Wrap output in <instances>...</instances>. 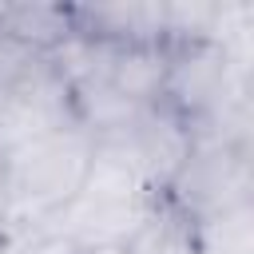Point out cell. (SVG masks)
Returning <instances> with one entry per match:
<instances>
[{"mask_svg": "<svg viewBox=\"0 0 254 254\" xmlns=\"http://www.w3.org/2000/svg\"><path fill=\"white\" fill-rule=\"evenodd\" d=\"M123 250L127 254H194V246H190V218H183L159 194L151 214L143 218V226L131 234V242Z\"/></svg>", "mask_w": 254, "mask_h": 254, "instance_id": "ba28073f", "label": "cell"}, {"mask_svg": "<svg viewBox=\"0 0 254 254\" xmlns=\"http://www.w3.org/2000/svg\"><path fill=\"white\" fill-rule=\"evenodd\" d=\"M250 190H254L250 147L194 135L190 155L183 159V167L167 183L163 198L183 218L198 222V218H210V214H222L234 206H250Z\"/></svg>", "mask_w": 254, "mask_h": 254, "instance_id": "7a4b0ae2", "label": "cell"}, {"mask_svg": "<svg viewBox=\"0 0 254 254\" xmlns=\"http://www.w3.org/2000/svg\"><path fill=\"white\" fill-rule=\"evenodd\" d=\"M79 36L103 40L111 48L127 44H167V8L163 4H95L71 8Z\"/></svg>", "mask_w": 254, "mask_h": 254, "instance_id": "5b68a950", "label": "cell"}, {"mask_svg": "<svg viewBox=\"0 0 254 254\" xmlns=\"http://www.w3.org/2000/svg\"><path fill=\"white\" fill-rule=\"evenodd\" d=\"M194 254H254V206H234L190 222Z\"/></svg>", "mask_w": 254, "mask_h": 254, "instance_id": "52a82bcc", "label": "cell"}, {"mask_svg": "<svg viewBox=\"0 0 254 254\" xmlns=\"http://www.w3.org/2000/svg\"><path fill=\"white\" fill-rule=\"evenodd\" d=\"M36 60H40V52H32V48H24V44H16L12 36L0 32V95H8V91L32 71Z\"/></svg>", "mask_w": 254, "mask_h": 254, "instance_id": "9c48e42d", "label": "cell"}, {"mask_svg": "<svg viewBox=\"0 0 254 254\" xmlns=\"http://www.w3.org/2000/svg\"><path fill=\"white\" fill-rule=\"evenodd\" d=\"M167 71H171V44H127V48H111V60L99 79L111 91H119L127 103L155 107L163 103Z\"/></svg>", "mask_w": 254, "mask_h": 254, "instance_id": "8992f818", "label": "cell"}, {"mask_svg": "<svg viewBox=\"0 0 254 254\" xmlns=\"http://www.w3.org/2000/svg\"><path fill=\"white\" fill-rule=\"evenodd\" d=\"M115 139L131 151V159H135L139 175L147 179V187L155 194H163L167 183L175 179V171L183 167V159L190 155L194 131L167 103H155V107H143Z\"/></svg>", "mask_w": 254, "mask_h": 254, "instance_id": "277c9868", "label": "cell"}, {"mask_svg": "<svg viewBox=\"0 0 254 254\" xmlns=\"http://www.w3.org/2000/svg\"><path fill=\"white\" fill-rule=\"evenodd\" d=\"M75 254H127L123 246H103V250H75Z\"/></svg>", "mask_w": 254, "mask_h": 254, "instance_id": "30bf717a", "label": "cell"}, {"mask_svg": "<svg viewBox=\"0 0 254 254\" xmlns=\"http://www.w3.org/2000/svg\"><path fill=\"white\" fill-rule=\"evenodd\" d=\"M95 139L83 127H60L28 139L4 159L8 214L20 218H56L79 190L91 167Z\"/></svg>", "mask_w": 254, "mask_h": 254, "instance_id": "6da1fadb", "label": "cell"}, {"mask_svg": "<svg viewBox=\"0 0 254 254\" xmlns=\"http://www.w3.org/2000/svg\"><path fill=\"white\" fill-rule=\"evenodd\" d=\"M159 194H119V190H95L83 187L56 218L52 226L75 246V250H103V246H127L131 234L143 226Z\"/></svg>", "mask_w": 254, "mask_h": 254, "instance_id": "3957f363", "label": "cell"}]
</instances>
